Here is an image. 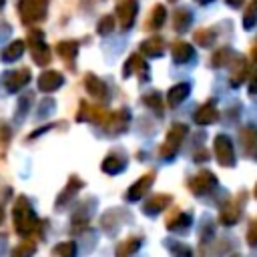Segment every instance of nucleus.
<instances>
[{"instance_id":"nucleus-1","label":"nucleus","mask_w":257,"mask_h":257,"mask_svg":"<svg viewBox=\"0 0 257 257\" xmlns=\"http://www.w3.org/2000/svg\"><path fill=\"white\" fill-rule=\"evenodd\" d=\"M12 219H14V229L18 235H30L38 227V217L26 197H18L12 209Z\"/></svg>"},{"instance_id":"nucleus-2","label":"nucleus","mask_w":257,"mask_h":257,"mask_svg":"<svg viewBox=\"0 0 257 257\" xmlns=\"http://www.w3.org/2000/svg\"><path fill=\"white\" fill-rule=\"evenodd\" d=\"M185 135H187V126L183 124V122H175L171 128H169V133H167V137H165V143L161 145V157L163 159H173L175 155H177V151L181 149V143H183V139H185Z\"/></svg>"},{"instance_id":"nucleus-3","label":"nucleus","mask_w":257,"mask_h":257,"mask_svg":"<svg viewBox=\"0 0 257 257\" xmlns=\"http://www.w3.org/2000/svg\"><path fill=\"white\" fill-rule=\"evenodd\" d=\"M213 149H215V159L221 167H233L235 165L233 141L227 135H217L215 141H213Z\"/></svg>"},{"instance_id":"nucleus-4","label":"nucleus","mask_w":257,"mask_h":257,"mask_svg":"<svg viewBox=\"0 0 257 257\" xmlns=\"http://www.w3.org/2000/svg\"><path fill=\"white\" fill-rule=\"evenodd\" d=\"M217 187V177L211 171H201L189 181V189L195 195H207Z\"/></svg>"},{"instance_id":"nucleus-5","label":"nucleus","mask_w":257,"mask_h":257,"mask_svg":"<svg viewBox=\"0 0 257 257\" xmlns=\"http://www.w3.org/2000/svg\"><path fill=\"white\" fill-rule=\"evenodd\" d=\"M241 203H243V195H239V197H235V199H229V201L223 205V209H221V213H219L221 225L231 227V225H235V223L239 221V217H241V207H243Z\"/></svg>"},{"instance_id":"nucleus-6","label":"nucleus","mask_w":257,"mask_h":257,"mask_svg":"<svg viewBox=\"0 0 257 257\" xmlns=\"http://www.w3.org/2000/svg\"><path fill=\"white\" fill-rule=\"evenodd\" d=\"M155 173L153 171H149V173H145L137 183H133L131 185V189L126 191V199L128 201H137V199H141L145 193H149V189L153 187V183H155Z\"/></svg>"},{"instance_id":"nucleus-7","label":"nucleus","mask_w":257,"mask_h":257,"mask_svg":"<svg viewBox=\"0 0 257 257\" xmlns=\"http://www.w3.org/2000/svg\"><path fill=\"white\" fill-rule=\"evenodd\" d=\"M128 124V112L126 110H114L108 114V118L104 120L102 128L108 133V135H116L120 131H124Z\"/></svg>"},{"instance_id":"nucleus-8","label":"nucleus","mask_w":257,"mask_h":257,"mask_svg":"<svg viewBox=\"0 0 257 257\" xmlns=\"http://www.w3.org/2000/svg\"><path fill=\"white\" fill-rule=\"evenodd\" d=\"M60 84H62V74L56 72V70H46V72H42L40 78H38V88L44 90V92H52V90H56Z\"/></svg>"},{"instance_id":"nucleus-9","label":"nucleus","mask_w":257,"mask_h":257,"mask_svg":"<svg viewBox=\"0 0 257 257\" xmlns=\"http://www.w3.org/2000/svg\"><path fill=\"white\" fill-rule=\"evenodd\" d=\"M169 205H171V195L161 193V195H153V197L145 203L143 211H145V215H157V213H161L163 209H167Z\"/></svg>"},{"instance_id":"nucleus-10","label":"nucleus","mask_w":257,"mask_h":257,"mask_svg":"<svg viewBox=\"0 0 257 257\" xmlns=\"http://www.w3.org/2000/svg\"><path fill=\"white\" fill-rule=\"evenodd\" d=\"M219 118V112H217V108H215V104L213 102H205L203 106H199L197 108V112H195V122L197 124H213L215 120Z\"/></svg>"},{"instance_id":"nucleus-11","label":"nucleus","mask_w":257,"mask_h":257,"mask_svg":"<svg viewBox=\"0 0 257 257\" xmlns=\"http://www.w3.org/2000/svg\"><path fill=\"white\" fill-rule=\"evenodd\" d=\"M241 143L245 147V153L257 159V128L255 126H245L241 131Z\"/></svg>"},{"instance_id":"nucleus-12","label":"nucleus","mask_w":257,"mask_h":257,"mask_svg":"<svg viewBox=\"0 0 257 257\" xmlns=\"http://www.w3.org/2000/svg\"><path fill=\"white\" fill-rule=\"evenodd\" d=\"M28 78H30V70H26V68L24 70H14V72H10L6 76V88L10 92H16V90H20V88L26 86Z\"/></svg>"},{"instance_id":"nucleus-13","label":"nucleus","mask_w":257,"mask_h":257,"mask_svg":"<svg viewBox=\"0 0 257 257\" xmlns=\"http://www.w3.org/2000/svg\"><path fill=\"white\" fill-rule=\"evenodd\" d=\"M82 187H84V183H82L78 177H72V179L68 181V185L62 189V193L58 195V199H56V205H58V207L66 205V203H68V201H70V199L76 195V191H78V189H82Z\"/></svg>"},{"instance_id":"nucleus-14","label":"nucleus","mask_w":257,"mask_h":257,"mask_svg":"<svg viewBox=\"0 0 257 257\" xmlns=\"http://www.w3.org/2000/svg\"><path fill=\"white\" fill-rule=\"evenodd\" d=\"M191 225V215L189 213H173L171 217H167V229L169 231H185Z\"/></svg>"},{"instance_id":"nucleus-15","label":"nucleus","mask_w":257,"mask_h":257,"mask_svg":"<svg viewBox=\"0 0 257 257\" xmlns=\"http://www.w3.org/2000/svg\"><path fill=\"white\" fill-rule=\"evenodd\" d=\"M135 14H137V2L135 0H126L122 6H118V18H120L122 28H128L133 24Z\"/></svg>"},{"instance_id":"nucleus-16","label":"nucleus","mask_w":257,"mask_h":257,"mask_svg":"<svg viewBox=\"0 0 257 257\" xmlns=\"http://www.w3.org/2000/svg\"><path fill=\"white\" fill-rule=\"evenodd\" d=\"M139 247H141V239L139 237H126L124 241L118 243L116 257H131V255H135L139 251Z\"/></svg>"},{"instance_id":"nucleus-17","label":"nucleus","mask_w":257,"mask_h":257,"mask_svg":"<svg viewBox=\"0 0 257 257\" xmlns=\"http://www.w3.org/2000/svg\"><path fill=\"white\" fill-rule=\"evenodd\" d=\"M84 86H86V90H88L90 96H96V98L106 96V86H104V82L98 80L94 74H88V76L84 78Z\"/></svg>"},{"instance_id":"nucleus-18","label":"nucleus","mask_w":257,"mask_h":257,"mask_svg":"<svg viewBox=\"0 0 257 257\" xmlns=\"http://www.w3.org/2000/svg\"><path fill=\"white\" fill-rule=\"evenodd\" d=\"M187 94H189V84L181 82V84H175V86L169 90L167 100H169L171 106H177V104H181V102L187 98Z\"/></svg>"},{"instance_id":"nucleus-19","label":"nucleus","mask_w":257,"mask_h":257,"mask_svg":"<svg viewBox=\"0 0 257 257\" xmlns=\"http://www.w3.org/2000/svg\"><path fill=\"white\" fill-rule=\"evenodd\" d=\"M100 169H102L104 173H108V175H116V173H120V171L124 169V163H122L120 157H116V155H108V157L102 159Z\"/></svg>"},{"instance_id":"nucleus-20","label":"nucleus","mask_w":257,"mask_h":257,"mask_svg":"<svg viewBox=\"0 0 257 257\" xmlns=\"http://www.w3.org/2000/svg\"><path fill=\"white\" fill-rule=\"evenodd\" d=\"M171 52H173L175 62H187V60L193 58V48H191L187 42H177V44H173Z\"/></svg>"},{"instance_id":"nucleus-21","label":"nucleus","mask_w":257,"mask_h":257,"mask_svg":"<svg viewBox=\"0 0 257 257\" xmlns=\"http://www.w3.org/2000/svg\"><path fill=\"white\" fill-rule=\"evenodd\" d=\"M34 253H36V243L30 241V239H26V241L18 243V245L12 249L10 257H32Z\"/></svg>"},{"instance_id":"nucleus-22","label":"nucleus","mask_w":257,"mask_h":257,"mask_svg":"<svg viewBox=\"0 0 257 257\" xmlns=\"http://www.w3.org/2000/svg\"><path fill=\"white\" fill-rule=\"evenodd\" d=\"M22 52H24V42H22V40H14L12 44H8V46L4 48L2 60H16V58L22 56Z\"/></svg>"},{"instance_id":"nucleus-23","label":"nucleus","mask_w":257,"mask_h":257,"mask_svg":"<svg viewBox=\"0 0 257 257\" xmlns=\"http://www.w3.org/2000/svg\"><path fill=\"white\" fill-rule=\"evenodd\" d=\"M52 255H54V257H74V255H76V243H74V241L58 243V245L52 249Z\"/></svg>"},{"instance_id":"nucleus-24","label":"nucleus","mask_w":257,"mask_h":257,"mask_svg":"<svg viewBox=\"0 0 257 257\" xmlns=\"http://www.w3.org/2000/svg\"><path fill=\"white\" fill-rule=\"evenodd\" d=\"M143 52L149 54V56H161L163 54V42L159 38H153V40H147L143 44Z\"/></svg>"},{"instance_id":"nucleus-25","label":"nucleus","mask_w":257,"mask_h":257,"mask_svg":"<svg viewBox=\"0 0 257 257\" xmlns=\"http://www.w3.org/2000/svg\"><path fill=\"white\" fill-rule=\"evenodd\" d=\"M56 50H58V54L62 56V58H66V60H70V58H74V54H76V42H60L58 46H56Z\"/></svg>"},{"instance_id":"nucleus-26","label":"nucleus","mask_w":257,"mask_h":257,"mask_svg":"<svg viewBox=\"0 0 257 257\" xmlns=\"http://www.w3.org/2000/svg\"><path fill=\"white\" fill-rule=\"evenodd\" d=\"M145 104L149 106V108H155V112L157 114H161L163 112V104H161V96L157 94V92H149V94H145Z\"/></svg>"},{"instance_id":"nucleus-27","label":"nucleus","mask_w":257,"mask_h":257,"mask_svg":"<svg viewBox=\"0 0 257 257\" xmlns=\"http://www.w3.org/2000/svg\"><path fill=\"white\" fill-rule=\"evenodd\" d=\"M247 245L249 247H257V219H253V223L247 229Z\"/></svg>"},{"instance_id":"nucleus-28","label":"nucleus","mask_w":257,"mask_h":257,"mask_svg":"<svg viewBox=\"0 0 257 257\" xmlns=\"http://www.w3.org/2000/svg\"><path fill=\"white\" fill-rule=\"evenodd\" d=\"M173 253H175V257H191V249L187 245H177L173 249Z\"/></svg>"},{"instance_id":"nucleus-29","label":"nucleus","mask_w":257,"mask_h":257,"mask_svg":"<svg viewBox=\"0 0 257 257\" xmlns=\"http://www.w3.org/2000/svg\"><path fill=\"white\" fill-rule=\"evenodd\" d=\"M110 28H112V18H104V20L100 22V28H98V30L104 34V32H108Z\"/></svg>"},{"instance_id":"nucleus-30","label":"nucleus","mask_w":257,"mask_h":257,"mask_svg":"<svg viewBox=\"0 0 257 257\" xmlns=\"http://www.w3.org/2000/svg\"><path fill=\"white\" fill-rule=\"evenodd\" d=\"M249 92L257 94V70H255V72H253V76L249 78Z\"/></svg>"},{"instance_id":"nucleus-31","label":"nucleus","mask_w":257,"mask_h":257,"mask_svg":"<svg viewBox=\"0 0 257 257\" xmlns=\"http://www.w3.org/2000/svg\"><path fill=\"white\" fill-rule=\"evenodd\" d=\"M2 221H4V209L0 207V223H2Z\"/></svg>"},{"instance_id":"nucleus-32","label":"nucleus","mask_w":257,"mask_h":257,"mask_svg":"<svg viewBox=\"0 0 257 257\" xmlns=\"http://www.w3.org/2000/svg\"><path fill=\"white\" fill-rule=\"evenodd\" d=\"M227 2H229V4H239L241 0H227Z\"/></svg>"},{"instance_id":"nucleus-33","label":"nucleus","mask_w":257,"mask_h":257,"mask_svg":"<svg viewBox=\"0 0 257 257\" xmlns=\"http://www.w3.org/2000/svg\"><path fill=\"white\" fill-rule=\"evenodd\" d=\"M255 197H257V185H255Z\"/></svg>"}]
</instances>
